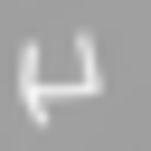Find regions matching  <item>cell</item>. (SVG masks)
<instances>
[{
	"mask_svg": "<svg viewBox=\"0 0 151 151\" xmlns=\"http://www.w3.org/2000/svg\"><path fill=\"white\" fill-rule=\"evenodd\" d=\"M19 113H47V47H19Z\"/></svg>",
	"mask_w": 151,
	"mask_h": 151,
	"instance_id": "cell-1",
	"label": "cell"
}]
</instances>
